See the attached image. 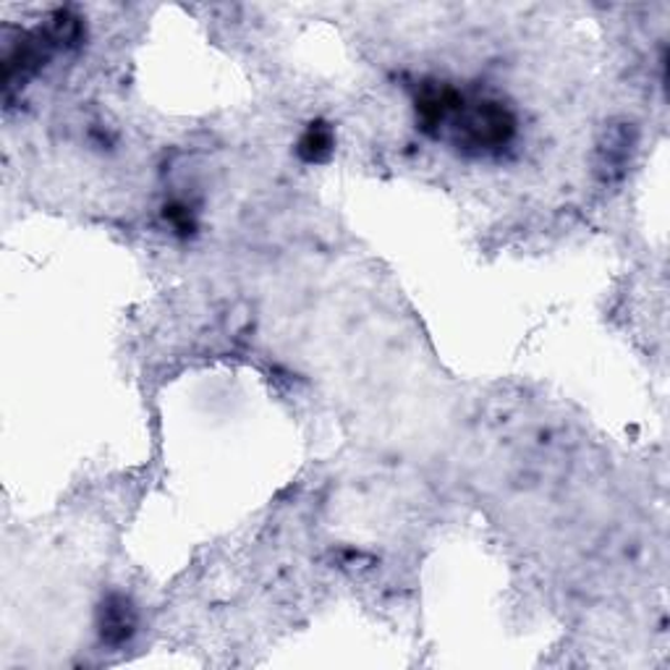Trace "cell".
<instances>
[{
  "label": "cell",
  "instance_id": "3957f363",
  "mask_svg": "<svg viewBox=\"0 0 670 670\" xmlns=\"http://www.w3.org/2000/svg\"><path fill=\"white\" fill-rule=\"evenodd\" d=\"M136 613L123 594H111L100 605V637L108 645H123L134 637Z\"/></svg>",
  "mask_w": 670,
  "mask_h": 670
},
{
  "label": "cell",
  "instance_id": "277c9868",
  "mask_svg": "<svg viewBox=\"0 0 670 670\" xmlns=\"http://www.w3.org/2000/svg\"><path fill=\"white\" fill-rule=\"evenodd\" d=\"M333 153V132L325 123H312L299 142V155L306 163H323Z\"/></svg>",
  "mask_w": 670,
  "mask_h": 670
},
{
  "label": "cell",
  "instance_id": "7a4b0ae2",
  "mask_svg": "<svg viewBox=\"0 0 670 670\" xmlns=\"http://www.w3.org/2000/svg\"><path fill=\"white\" fill-rule=\"evenodd\" d=\"M464 98L454 87L443 85H425L420 98H416V115H420L422 132L435 134L440 123L454 119L458 108H461Z\"/></svg>",
  "mask_w": 670,
  "mask_h": 670
},
{
  "label": "cell",
  "instance_id": "5b68a950",
  "mask_svg": "<svg viewBox=\"0 0 670 670\" xmlns=\"http://www.w3.org/2000/svg\"><path fill=\"white\" fill-rule=\"evenodd\" d=\"M166 221L174 223V228L179 231V234H191L194 231V217L187 208H181V204H170L166 208Z\"/></svg>",
  "mask_w": 670,
  "mask_h": 670
},
{
  "label": "cell",
  "instance_id": "6da1fadb",
  "mask_svg": "<svg viewBox=\"0 0 670 670\" xmlns=\"http://www.w3.org/2000/svg\"><path fill=\"white\" fill-rule=\"evenodd\" d=\"M454 121L461 147L498 149L509 145L516 134L514 113L495 100H480L474 105L461 102Z\"/></svg>",
  "mask_w": 670,
  "mask_h": 670
}]
</instances>
